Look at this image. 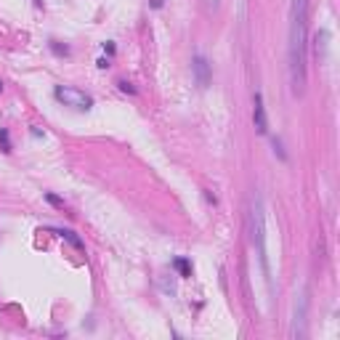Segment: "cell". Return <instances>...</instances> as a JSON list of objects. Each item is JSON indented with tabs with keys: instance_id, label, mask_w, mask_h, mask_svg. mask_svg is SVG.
I'll return each instance as SVG.
<instances>
[{
	"instance_id": "cell-20",
	"label": "cell",
	"mask_w": 340,
	"mask_h": 340,
	"mask_svg": "<svg viewBox=\"0 0 340 340\" xmlns=\"http://www.w3.org/2000/svg\"><path fill=\"white\" fill-rule=\"evenodd\" d=\"M0 90H3V83H0Z\"/></svg>"
},
{
	"instance_id": "cell-3",
	"label": "cell",
	"mask_w": 340,
	"mask_h": 340,
	"mask_svg": "<svg viewBox=\"0 0 340 340\" xmlns=\"http://www.w3.org/2000/svg\"><path fill=\"white\" fill-rule=\"evenodd\" d=\"M54 96H56V101H61L64 107L77 109V112H88V109L93 107V99H90L88 93H83V90H77V88H69V85H56Z\"/></svg>"
},
{
	"instance_id": "cell-6",
	"label": "cell",
	"mask_w": 340,
	"mask_h": 340,
	"mask_svg": "<svg viewBox=\"0 0 340 340\" xmlns=\"http://www.w3.org/2000/svg\"><path fill=\"white\" fill-rule=\"evenodd\" d=\"M253 122L260 136L269 133V120H266V107H263V96L260 93H255V99H253Z\"/></svg>"
},
{
	"instance_id": "cell-15",
	"label": "cell",
	"mask_w": 340,
	"mask_h": 340,
	"mask_svg": "<svg viewBox=\"0 0 340 340\" xmlns=\"http://www.w3.org/2000/svg\"><path fill=\"white\" fill-rule=\"evenodd\" d=\"M165 5V0H149V8H162Z\"/></svg>"
},
{
	"instance_id": "cell-2",
	"label": "cell",
	"mask_w": 340,
	"mask_h": 340,
	"mask_svg": "<svg viewBox=\"0 0 340 340\" xmlns=\"http://www.w3.org/2000/svg\"><path fill=\"white\" fill-rule=\"evenodd\" d=\"M250 228H253V242L258 245L260 269H263V277H266V282H269V287H271V269H269V255H266V221H263V202H260V194H255V199H253Z\"/></svg>"
},
{
	"instance_id": "cell-12",
	"label": "cell",
	"mask_w": 340,
	"mask_h": 340,
	"mask_svg": "<svg viewBox=\"0 0 340 340\" xmlns=\"http://www.w3.org/2000/svg\"><path fill=\"white\" fill-rule=\"evenodd\" d=\"M271 143H274V154H279V160L287 162V154H284V149H282V141H279V139H271Z\"/></svg>"
},
{
	"instance_id": "cell-9",
	"label": "cell",
	"mask_w": 340,
	"mask_h": 340,
	"mask_svg": "<svg viewBox=\"0 0 340 340\" xmlns=\"http://www.w3.org/2000/svg\"><path fill=\"white\" fill-rule=\"evenodd\" d=\"M313 40H316V56H319V58H324V51H327V40H330V32H327V29H319Z\"/></svg>"
},
{
	"instance_id": "cell-16",
	"label": "cell",
	"mask_w": 340,
	"mask_h": 340,
	"mask_svg": "<svg viewBox=\"0 0 340 340\" xmlns=\"http://www.w3.org/2000/svg\"><path fill=\"white\" fill-rule=\"evenodd\" d=\"M104 51H107V54L112 56V54H114V43H104Z\"/></svg>"
},
{
	"instance_id": "cell-17",
	"label": "cell",
	"mask_w": 340,
	"mask_h": 340,
	"mask_svg": "<svg viewBox=\"0 0 340 340\" xmlns=\"http://www.w3.org/2000/svg\"><path fill=\"white\" fill-rule=\"evenodd\" d=\"M218 3H221V0H205L207 8H218Z\"/></svg>"
},
{
	"instance_id": "cell-8",
	"label": "cell",
	"mask_w": 340,
	"mask_h": 340,
	"mask_svg": "<svg viewBox=\"0 0 340 340\" xmlns=\"http://www.w3.org/2000/svg\"><path fill=\"white\" fill-rule=\"evenodd\" d=\"M173 269L178 271L181 279H189L192 277V260L184 258V255H181V258H173Z\"/></svg>"
},
{
	"instance_id": "cell-11",
	"label": "cell",
	"mask_w": 340,
	"mask_h": 340,
	"mask_svg": "<svg viewBox=\"0 0 340 340\" xmlns=\"http://www.w3.org/2000/svg\"><path fill=\"white\" fill-rule=\"evenodd\" d=\"M0 146H3L5 154L11 152V136H8V130H5V128H0Z\"/></svg>"
},
{
	"instance_id": "cell-18",
	"label": "cell",
	"mask_w": 340,
	"mask_h": 340,
	"mask_svg": "<svg viewBox=\"0 0 340 340\" xmlns=\"http://www.w3.org/2000/svg\"><path fill=\"white\" fill-rule=\"evenodd\" d=\"M109 67V58H99V69H107Z\"/></svg>"
},
{
	"instance_id": "cell-7",
	"label": "cell",
	"mask_w": 340,
	"mask_h": 340,
	"mask_svg": "<svg viewBox=\"0 0 340 340\" xmlns=\"http://www.w3.org/2000/svg\"><path fill=\"white\" fill-rule=\"evenodd\" d=\"M51 231H54V234H56V237H61V239H67V242H69V245H72V247H75V250H83V247H85V245H83V239H80V237H77V234H75V231H69V228H51Z\"/></svg>"
},
{
	"instance_id": "cell-10",
	"label": "cell",
	"mask_w": 340,
	"mask_h": 340,
	"mask_svg": "<svg viewBox=\"0 0 340 340\" xmlns=\"http://www.w3.org/2000/svg\"><path fill=\"white\" fill-rule=\"evenodd\" d=\"M51 51H54L56 56H69V45H61V43H56V40H51Z\"/></svg>"
},
{
	"instance_id": "cell-19",
	"label": "cell",
	"mask_w": 340,
	"mask_h": 340,
	"mask_svg": "<svg viewBox=\"0 0 340 340\" xmlns=\"http://www.w3.org/2000/svg\"><path fill=\"white\" fill-rule=\"evenodd\" d=\"M35 8H43V0H35Z\"/></svg>"
},
{
	"instance_id": "cell-4",
	"label": "cell",
	"mask_w": 340,
	"mask_h": 340,
	"mask_svg": "<svg viewBox=\"0 0 340 340\" xmlns=\"http://www.w3.org/2000/svg\"><path fill=\"white\" fill-rule=\"evenodd\" d=\"M192 72H194V83H197V88L205 90L207 85H210V80H213L210 61H207L202 54H194V58H192Z\"/></svg>"
},
{
	"instance_id": "cell-14",
	"label": "cell",
	"mask_w": 340,
	"mask_h": 340,
	"mask_svg": "<svg viewBox=\"0 0 340 340\" xmlns=\"http://www.w3.org/2000/svg\"><path fill=\"white\" fill-rule=\"evenodd\" d=\"M45 199H48L51 205H56V207H64V199H58V197H54V194H45Z\"/></svg>"
},
{
	"instance_id": "cell-5",
	"label": "cell",
	"mask_w": 340,
	"mask_h": 340,
	"mask_svg": "<svg viewBox=\"0 0 340 340\" xmlns=\"http://www.w3.org/2000/svg\"><path fill=\"white\" fill-rule=\"evenodd\" d=\"M306 316H309V287L303 290V295L295 306V327H292L295 338H306Z\"/></svg>"
},
{
	"instance_id": "cell-13",
	"label": "cell",
	"mask_w": 340,
	"mask_h": 340,
	"mask_svg": "<svg viewBox=\"0 0 340 340\" xmlns=\"http://www.w3.org/2000/svg\"><path fill=\"white\" fill-rule=\"evenodd\" d=\"M117 88H120L122 93H136V88H133L130 83H125V80H120V83H117Z\"/></svg>"
},
{
	"instance_id": "cell-1",
	"label": "cell",
	"mask_w": 340,
	"mask_h": 340,
	"mask_svg": "<svg viewBox=\"0 0 340 340\" xmlns=\"http://www.w3.org/2000/svg\"><path fill=\"white\" fill-rule=\"evenodd\" d=\"M306 56H309V0H292L290 8V43H287V69H290L292 96H303L306 90Z\"/></svg>"
}]
</instances>
